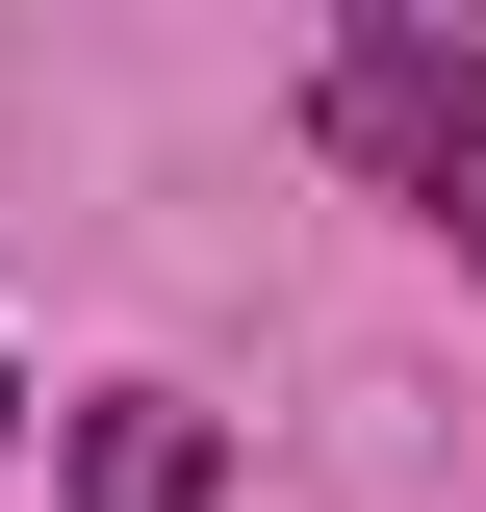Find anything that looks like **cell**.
<instances>
[{
	"label": "cell",
	"mask_w": 486,
	"mask_h": 512,
	"mask_svg": "<svg viewBox=\"0 0 486 512\" xmlns=\"http://www.w3.org/2000/svg\"><path fill=\"white\" fill-rule=\"evenodd\" d=\"M307 128H333L410 231H461V256H486V52H461V26L359 0V26H333V77H307Z\"/></svg>",
	"instance_id": "1"
},
{
	"label": "cell",
	"mask_w": 486,
	"mask_h": 512,
	"mask_svg": "<svg viewBox=\"0 0 486 512\" xmlns=\"http://www.w3.org/2000/svg\"><path fill=\"white\" fill-rule=\"evenodd\" d=\"M77 512H205V410H77Z\"/></svg>",
	"instance_id": "2"
},
{
	"label": "cell",
	"mask_w": 486,
	"mask_h": 512,
	"mask_svg": "<svg viewBox=\"0 0 486 512\" xmlns=\"http://www.w3.org/2000/svg\"><path fill=\"white\" fill-rule=\"evenodd\" d=\"M0 436H26V384H0Z\"/></svg>",
	"instance_id": "3"
}]
</instances>
